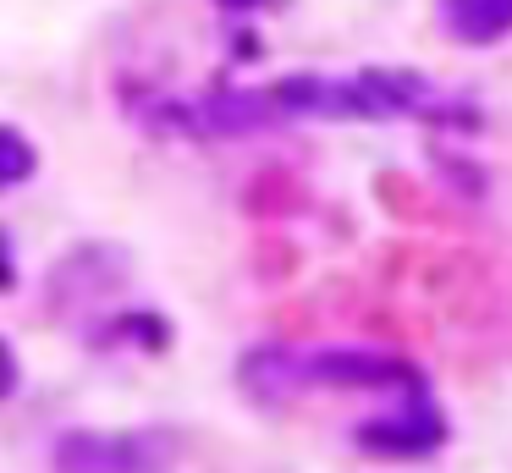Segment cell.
Wrapping results in <instances>:
<instances>
[{
	"label": "cell",
	"mask_w": 512,
	"mask_h": 473,
	"mask_svg": "<svg viewBox=\"0 0 512 473\" xmlns=\"http://www.w3.org/2000/svg\"><path fill=\"white\" fill-rule=\"evenodd\" d=\"M237 380L254 396H287V391H408L424 374L408 358L375 347H314V352L254 347L237 369Z\"/></svg>",
	"instance_id": "6da1fadb"
},
{
	"label": "cell",
	"mask_w": 512,
	"mask_h": 473,
	"mask_svg": "<svg viewBox=\"0 0 512 473\" xmlns=\"http://www.w3.org/2000/svg\"><path fill=\"white\" fill-rule=\"evenodd\" d=\"M50 462H56V473H166L171 435H160V429H67Z\"/></svg>",
	"instance_id": "7a4b0ae2"
},
{
	"label": "cell",
	"mask_w": 512,
	"mask_h": 473,
	"mask_svg": "<svg viewBox=\"0 0 512 473\" xmlns=\"http://www.w3.org/2000/svg\"><path fill=\"white\" fill-rule=\"evenodd\" d=\"M358 451H369V457H430L435 446H446V418L441 407H435L430 385H408V391H397V402L386 407L380 418H369V424H358Z\"/></svg>",
	"instance_id": "3957f363"
},
{
	"label": "cell",
	"mask_w": 512,
	"mask_h": 473,
	"mask_svg": "<svg viewBox=\"0 0 512 473\" xmlns=\"http://www.w3.org/2000/svg\"><path fill=\"white\" fill-rule=\"evenodd\" d=\"M441 28L468 50H485L512 33V0H441Z\"/></svg>",
	"instance_id": "277c9868"
},
{
	"label": "cell",
	"mask_w": 512,
	"mask_h": 473,
	"mask_svg": "<svg viewBox=\"0 0 512 473\" xmlns=\"http://www.w3.org/2000/svg\"><path fill=\"white\" fill-rule=\"evenodd\" d=\"M34 165H39V154H34V143L23 138V127H0V182L23 187L28 176H34Z\"/></svg>",
	"instance_id": "5b68a950"
},
{
	"label": "cell",
	"mask_w": 512,
	"mask_h": 473,
	"mask_svg": "<svg viewBox=\"0 0 512 473\" xmlns=\"http://www.w3.org/2000/svg\"><path fill=\"white\" fill-rule=\"evenodd\" d=\"M215 6H226V11H270V6H281V0H215Z\"/></svg>",
	"instance_id": "8992f818"
}]
</instances>
